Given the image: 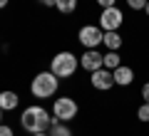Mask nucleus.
Returning a JSON list of instances; mask_svg holds the SVG:
<instances>
[{
    "instance_id": "nucleus-1",
    "label": "nucleus",
    "mask_w": 149,
    "mask_h": 136,
    "mask_svg": "<svg viewBox=\"0 0 149 136\" xmlns=\"http://www.w3.org/2000/svg\"><path fill=\"white\" fill-rule=\"evenodd\" d=\"M20 126L27 134H40V131H47L52 126V111H47L45 106L32 104L25 106V111L20 114Z\"/></svg>"
},
{
    "instance_id": "nucleus-2",
    "label": "nucleus",
    "mask_w": 149,
    "mask_h": 136,
    "mask_svg": "<svg viewBox=\"0 0 149 136\" xmlns=\"http://www.w3.org/2000/svg\"><path fill=\"white\" fill-rule=\"evenodd\" d=\"M57 89H60V77L52 74L50 69L37 72L35 77L30 79V92H32L35 99H50V97L57 94Z\"/></svg>"
},
{
    "instance_id": "nucleus-3",
    "label": "nucleus",
    "mask_w": 149,
    "mask_h": 136,
    "mask_svg": "<svg viewBox=\"0 0 149 136\" xmlns=\"http://www.w3.org/2000/svg\"><path fill=\"white\" fill-rule=\"evenodd\" d=\"M77 69H80V57L74 52H70V50H62L50 59V72L57 74L60 79H70Z\"/></svg>"
},
{
    "instance_id": "nucleus-4",
    "label": "nucleus",
    "mask_w": 149,
    "mask_h": 136,
    "mask_svg": "<svg viewBox=\"0 0 149 136\" xmlns=\"http://www.w3.org/2000/svg\"><path fill=\"white\" fill-rule=\"evenodd\" d=\"M77 114H80V104H77L72 97L62 94V97H57V99H52V116H55L57 121L70 124Z\"/></svg>"
},
{
    "instance_id": "nucleus-5",
    "label": "nucleus",
    "mask_w": 149,
    "mask_h": 136,
    "mask_svg": "<svg viewBox=\"0 0 149 136\" xmlns=\"http://www.w3.org/2000/svg\"><path fill=\"white\" fill-rule=\"evenodd\" d=\"M77 42L85 50H97L104 42V30L100 25H82L80 32H77Z\"/></svg>"
},
{
    "instance_id": "nucleus-6",
    "label": "nucleus",
    "mask_w": 149,
    "mask_h": 136,
    "mask_svg": "<svg viewBox=\"0 0 149 136\" xmlns=\"http://www.w3.org/2000/svg\"><path fill=\"white\" fill-rule=\"evenodd\" d=\"M122 25H124V12L119 10L117 5H114V8H104V10L100 12V27H102L104 32L119 30Z\"/></svg>"
},
{
    "instance_id": "nucleus-7",
    "label": "nucleus",
    "mask_w": 149,
    "mask_h": 136,
    "mask_svg": "<svg viewBox=\"0 0 149 136\" xmlns=\"http://www.w3.org/2000/svg\"><path fill=\"white\" fill-rule=\"evenodd\" d=\"M90 84H92V89H97V92H109L112 87H117V84H114V72L107 69V67L97 69V72L90 74Z\"/></svg>"
},
{
    "instance_id": "nucleus-8",
    "label": "nucleus",
    "mask_w": 149,
    "mask_h": 136,
    "mask_svg": "<svg viewBox=\"0 0 149 136\" xmlns=\"http://www.w3.org/2000/svg\"><path fill=\"white\" fill-rule=\"evenodd\" d=\"M80 67L85 69V72H97V69L104 67V52H100V50H85V52L80 55Z\"/></svg>"
},
{
    "instance_id": "nucleus-9",
    "label": "nucleus",
    "mask_w": 149,
    "mask_h": 136,
    "mask_svg": "<svg viewBox=\"0 0 149 136\" xmlns=\"http://www.w3.org/2000/svg\"><path fill=\"white\" fill-rule=\"evenodd\" d=\"M114 72V84L117 87H132V82H134V69L129 67V64H119L117 69H112Z\"/></svg>"
},
{
    "instance_id": "nucleus-10",
    "label": "nucleus",
    "mask_w": 149,
    "mask_h": 136,
    "mask_svg": "<svg viewBox=\"0 0 149 136\" xmlns=\"http://www.w3.org/2000/svg\"><path fill=\"white\" fill-rule=\"evenodd\" d=\"M20 106V97L13 92V89H5V92H0V109L3 111H13Z\"/></svg>"
},
{
    "instance_id": "nucleus-11",
    "label": "nucleus",
    "mask_w": 149,
    "mask_h": 136,
    "mask_svg": "<svg viewBox=\"0 0 149 136\" xmlns=\"http://www.w3.org/2000/svg\"><path fill=\"white\" fill-rule=\"evenodd\" d=\"M107 50L112 52H119V47L124 45V37L119 35V30H112V32H104V42H102Z\"/></svg>"
},
{
    "instance_id": "nucleus-12",
    "label": "nucleus",
    "mask_w": 149,
    "mask_h": 136,
    "mask_svg": "<svg viewBox=\"0 0 149 136\" xmlns=\"http://www.w3.org/2000/svg\"><path fill=\"white\" fill-rule=\"evenodd\" d=\"M47 134H50V136H72V129H70L65 121H57V119L52 116V126L47 129Z\"/></svg>"
},
{
    "instance_id": "nucleus-13",
    "label": "nucleus",
    "mask_w": 149,
    "mask_h": 136,
    "mask_svg": "<svg viewBox=\"0 0 149 136\" xmlns=\"http://www.w3.org/2000/svg\"><path fill=\"white\" fill-rule=\"evenodd\" d=\"M55 10L60 15H72L77 10V0H55Z\"/></svg>"
},
{
    "instance_id": "nucleus-14",
    "label": "nucleus",
    "mask_w": 149,
    "mask_h": 136,
    "mask_svg": "<svg viewBox=\"0 0 149 136\" xmlns=\"http://www.w3.org/2000/svg\"><path fill=\"white\" fill-rule=\"evenodd\" d=\"M119 64H122L119 52H112V50H107V52H104V67H107V69H117Z\"/></svg>"
},
{
    "instance_id": "nucleus-15",
    "label": "nucleus",
    "mask_w": 149,
    "mask_h": 136,
    "mask_svg": "<svg viewBox=\"0 0 149 136\" xmlns=\"http://www.w3.org/2000/svg\"><path fill=\"white\" fill-rule=\"evenodd\" d=\"M137 119L144 121V124L149 121V104H147V101H142V104H139V109H137Z\"/></svg>"
},
{
    "instance_id": "nucleus-16",
    "label": "nucleus",
    "mask_w": 149,
    "mask_h": 136,
    "mask_svg": "<svg viewBox=\"0 0 149 136\" xmlns=\"http://www.w3.org/2000/svg\"><path fill=\"white\" fill-rule=\"evenodd\" d=\"M124 3H127V8H129V10H134V12L144 10V5H147V0H124Z\"/></svg>"
},
{
    "instance_id": "nucleus-17",
    "label": "nucleus",
    "mask_w": 149,
    "mask_h": 136,
    "mask_svg": "<svg viewBox=\"0 0 149 136\" xmlns=\"http://www.w3.org/2000/svg\"><path fill=\"white\" fill-rule=\"evenodd\" d=\"M0 136H15L13 126H8V124H0Z\"/></svg>"
},
{
    "instance_id": "nucleus-18",
    "label": "nucleus",
    "mask_w": 149,
    "mask_h": 136,
    "mask_svg": "<svg viewBox=\"0 0 149 136\" xmlns=\"http://www.w3.org/2000/svg\"><path fill=\"white\" fill-rule=\"evenodd\" d=\"M95 3L102 8V10H104V8H114V5H117V0H95Z\"/></svg>"
},
{
    "instance_id": "nucleus-19",
    "label": "nucleus",
    "mask_w": 149,
    "mask_h": 136,
    "mask_svg": "<svg viewBox=\"0 0 149 136\" xmlns=\"http://www.w3.org/2000/svg\"><path fill=\"white\" fill-rule=\"evenodd\" d=\"M139 94H142V99L149 104V82H144V87H142V92H139Z\"/></svg>"
},
{
    "instance_id": "nucleus-20",
    "label": "nucleus",
    "mask_w": 149,
    "mask_h": 136,
    "mask_svg": "<svg viewBox=\"0 0 149 136\" xmlns=\"http://www.w3.org/2000/svg\"><path fill=\"white\" fill-rule=\"evenodd\" d=\"M40 5H45V8H55V0H37Z\"/></svg>"
},
{
    "instance_id": "nucleus-21",
    "label": "nucleus",
    "mask_w": 149,
    "mask_h": 136,
    "mask_svg": "<svg viewBox=\"0 0 149 136\" xmlns=\"http://www.w3.org/2000/svg\"><path fill=\"white\" fill-rule=\"evenodd\" d=\"M8 3H10V0H0V10H3V8H8Z\"/></svg>"
},
{
    "instance_id": "nucleus-22",
    "label": "nucleus",
    "mask_w": 149,
    "mask_h": 136,
    "mask_svg": "<svg viewBox=\"0 0 149 136\" xmlns=\"http://www.w3.org/2000/svg\"><path fill=\"white\" fill-rule=\"evenodd\" d=\"M30 136H50L47 131H40V134H30Z\"/></svg>"
},
{
    "instance_id": "nucleus-23",
    "label": "nucleus",
    "mask_w": 149,
    "mask_h": 136,
    "mask_svg": "<svg viewBox=\"0 0 149 136\" xmlns=\"http://www.w3.org/2000/svg\"><path fill=\"white\" fill-rule=\"evenodd\" d=\"M144 12H147V15H149V0H147V5H144Z\"/></svg>"
},
{
    "instance_id": "nucleus-24",
    "label": "nucleus",
    "mask_w": 149,
    "mask_h": 136,
    "mask_svg": "<svg viewBox=\"0 0 149 136\" xmlns=\"http://www.w3.org/2000/svg\"><path fill=\"white\" fill-rule=\"evenodd\" d=\"M0 124H3V109H0Z\"/></svg>"
}]
</instances>
